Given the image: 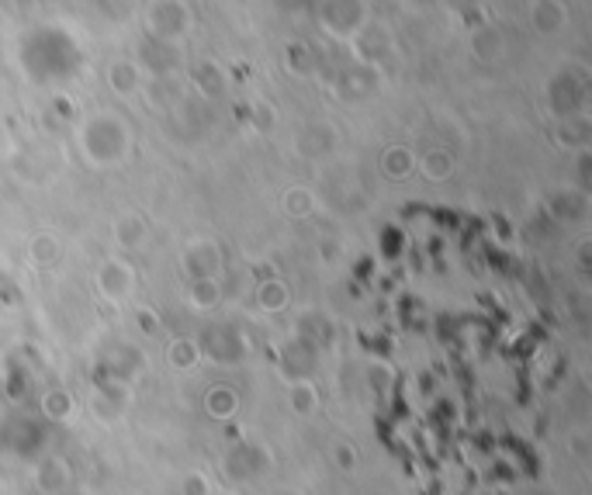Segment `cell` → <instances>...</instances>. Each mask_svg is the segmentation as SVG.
<instances>
[{
    "mask_svg": "<svg viewBox=\"0 0 592 495\" xmlns=\"http://www.w3.org/2000/svg\"><path fill=\"white\" fill-rule=\"evenodd\" d=\"M482 4V0H447V7L457 14H468V11H475V7Z\"/></svg>",
    "mask_w": 592,
    "mask_h": 495,
    "instance_id": "obj_14",
    "label": "cell"
},
{
    "mask_svg": "<svg viewBox=\"0 0 592 495\" xmlns=\"http://www.w3.org/2000/svg\"><path fill=\"white\" fill-rule=\"evenodd\" d=\"M118 239H122L125 246H139V239H142V222H139V219L118 222Z\"/></svg>",
    "mask_w": 592,
    "mask_h": 495,
    "instance_id": "obj_11",
    "label": "cell"
},
{
    "mask_svg": "<svg viewBox=\"0 0 592 495\" xmlns=\"http://www.w3.org/2000/svg\"><path fill=\"white\" fill-rule=\"evenodd\" d=\"M146 25H149V32H153V39L174 42L177 35H184L187 28H191V14H187V7L181 0H153Z\"/></svg>",
    "mask_w": 592,
    "mask_h": 495,
    "instance_id": "obj_1",
    "label": "cell"
},
{
    "mask_svg": "<svg viewBox=\"0 0 592 495\" xmlns=\"http://www.w3.org/2000/svg\"><path fill=\"white\" fill-rule=\"evenodd\" d=\"M215 298H219V291H215L212 277H208V281L194 284V305H215Z\"/></svg>",
    "mask_w": 592,
    "mask_h": 495,
    "instance_id": "obj_12",
    "label": "cell"
},
{
    "mask_svg": "<svg viewBox=\"0 0 592 495\" xmlns=\"http://www.w3.org/2000/svg\"><path fill=\"white\" fill-rule=\"evenodd\" d=\"M499 49H502V35L496 32V28L485 25L482 32L475 35V52H478L482 59H496Z\"/></svg>",
    "mask_w": 592,
    "mask_h": 495,
    "instance_id": "obj_8",
    "label": "cell"
},
{
    "mask_svg": "<svg viewBox=\"0 0 592 495\" xmlns=\"http://www.w3.org/2000/svg\"><path fill=\"white\" fill-rule=\"evenodd\" d=\"M336 464H340V468H354V447L350 444L336 447Z\"/></svg>",
    "mask_w": 592,
    "mask_h": 495,
    "instance_id": "obj_13",
    "label": "cell"
},
{
    "mask_svg": "<svg viewBox=\"0 0 592 495\" xmlns=\"http://www.w3.org/2000/svg\"><path fill=\"white\" fill-rule=\"evenodd\" d=\"M385 170H388V177H406L412 170L409 149H388V153H385Z\"/></svg>",
    "mask_w": 592,
    "mask_h": 495,
    "instance_id": "obj_9",
    "label": "cell"
},
{
    "mask_svg": "<svg viewBox=\"0 0 592 495\" xmlns=\"http://www.w3.org/2000/svg\"><path fill=\"white\" fill-rule=\"evenodd\" d=\"M412 4H430V0H412Z\"/></svg>",
    "mask_w": 592,
    "mask_h": 495,
    "instance_id": "obj_15",
    "label": "cell"
},
{
    "mask_svg": "<svg viewBox=\"0 0 592 495\" xmlns=\"http://www.w3.org/2000/svg\"><path fill=\"white\" fill-rule=\"evenodd\" d=\"M554 4H568V0H554Z\"/></svg>",
    "mask_w": 592,
    "mask_h": 495,
    "instance_id": "obj_16",
    "label": "cell"
},
{
    "mask_svg": "<svg viewBox=\"0 0 592 495\" xmlns=\"http://www.w3.org/2000/svg\"><path fill=\"white\" fill-rule=\"evenodd\" d=\"M184 264L198 281H208V277L215 274V267H219V250H215L212 243H194L191 250H187Z\"/></svg>",
    "mask_w": 592,
    "mask_h": 495,
    "instance_id": "obj_5",
    "label": "cell"
},
{
    "mask_svg": "<svg viewBox=\"0 0 592 495\" xmlns=\"http://www.w3.org/2000/svg\"><path fill=\"white\" fill-rule=\"evenodd\" d=\"M322 28L333 35H354L364 28V4L361 0H319Z\"/></svg>",
    "mask_w": 592,
    "mask_h": 495,
    "instance_id": "obj_2",
    "label": "cell"
},
{
    "mask_svg": "<svg viewBox=\"0 0 592 495\" xmlns=\"http://www.w3.org/2000/svg\"><path fill=\"white\" fill-rule=\"evenodd\" d=\"M101 291L108 298H125L132 291V270H129V264H118V260H111V264H104V270H101Z\"/></svg>",
    "mask_w": 592,
    "mask_h": 495,
    "instance_id": "obj_4",
    "label": "cell"
},
{
    "mask_svg": "<svg viewBox=\"0 0 592 495\" xmlns=\"http://www.w3.org/2000/svg\"><path fill=\"white\" fill-rule=\"evenodd\" d=\"M530 18H534L537 32H544V35H554V32H561V28L568 25L565 4H554V0H534V11H530Z\"/></svg>",
    "mask_w": 592,
    "mask_h": 495,
    "instance_id": "obj_3",
    "label": "cell"
},
{
    "mask_svg": "<svg viewBox=\"0 0 592 495\" xmlns=\"http://www.w3.org/2000/svg\"><path fill=\"white\" fill-rule=\"evenodd\" d=\"M111 87H115L118 94H132V90L139 87V70L132 63H115L111 66Z\"/></svg>",
    "mask_w": 592,
    "mask_h": 495,
    "instance_id": "obj_7",
    "label": "cell"
},
{
    "mask_svg": "<svg viewBox=\"0 0 592 495\" xmlns=\"http://www.w3.org/2000/svg\"><path fill=\"white\" fill-rule=\"evenodd\" d=\"M451 167H454V160H447L444 153H430L423 160V174L433 177V180H444L447 174H451Z\"/></svg>",
    "mask_w": 592,
    "mask_h": 495,
    "instance_id": "obj_10",
    "label": "cell"
},
{
    "mask_svg": "<svg viewBox=\"0 0 592 495\" xmlns=\"http://www.w3.org/2000/svg\"><path fill=\"white\" fill-rule=\"evenodd\" d=\"M319 405V392L309 385V381H298L295 388H291V409L298 412V416H309V412H316Z\"/></svg>",
    "mask_w": 592,
    "mask_h": 495,
    "instance_id": "obj_6",
    "label": "cell"
}]
</instances>
